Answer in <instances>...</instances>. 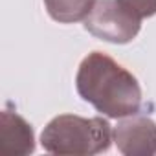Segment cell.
Segmentation results:
<instances>
[{
    "instance_id": "cell-6",
    "label": "cell",
    "mask_w": 156,
    "mask_h": 156,
    "mask_svg": "<svg viewBox=\"0 0 156 156\" xmlns=\"http://www.w3.org/2000/svg\"><path fill=\"white\" fill-rule=\"evenodd\" d=\"M98 0H44L48 15L61 24L85 20Z\"/></svg>"
},
{
    "instance_id": "cell-2",
    "label": "cell",
    "mask_w": 156,
    "mask_h": 156,
    "mask_svg": "<svg viewBox=\"0 0 156 156\" xmlns=\"http://www.w3.org/2000/svg\"><path fill=\"white\" fill-rule=\"evenodd\" d=\"M112 143L110 123L103 118H81L61 114L41 134V145L51 154L90 156L108 151Z\"/></svg>"
},
{
    "instance_id": "cell-1",
    "label": "cell",
    "mask_w": 156,
    "mask_h": 156,
    "mask_svg": "<svg viewBox=\"0 0 156 156\" xmlns=\"http://www.w3.org/2000/svg\"><path fill=\"white\" fill-rule=\"evenodd\" d=\"M79 96L108 118H127L141 107L138 79L119 62L101 51L88 53L77 70Z\"/></svg>"
},
{
    "instance_id": "cell-3",
    "label": "cell",
    "mask_w": 156,
    "mask_h": 156,
    "mask_svg": "<svg viewBox=\"0 0 156 156\" xmlns=\"http://www.w3.org/2000/svg\"><path fill=\"white\" fill-rule=\"evenodd\" d=\"M141 20L130 15L118 0H98L90 15L85 19V30L94 37L114 42L127 44L140 33Z\"/></svg>"
},
{
    "instance_id": "cell-4",
    "label": "cell",
    "mask_w": 156,
    "mask_h": 156,
    "mask_svg": "<svg viewBox=\"0 0 156 156\" xmlns=\"http://www.w3.org/2000/svg\"><path fill=\"white\" fill-rule=\"evenodd\" d=\"M114 141L125 156H156V123L147 116H127L114 129Z\"/></svg>"
},
{
    "instance_id": "cell-5",
    "label": "cell",
    "mask_w": 156,
    "mask_h": 156,
    "mask_svg": "<svg viewBox=\"0 0 156 156\" xmlns=\"http://www.w3.org/2000/svg\"><path fill=\"white\" fill-rule=\"evenodd\" d=\"M35 138L31 125L15 112L4 110L0 121V152L24 156L33 152Z\"/></svg>"
},
{
    "instance_id": "cell-7",
    "label": "cell",
    "mask_w": 156,
    "mask_h": 156,
    "mask_svg": "<svg viewBox=\"0 0 156 156\" xmlns=\"http://www.w3.org/2000/svg\"><path fill=\"white\" fill-rule=\"evenodd\" d=\"M118 2L140 20L156 15V0H118Z\"/></svg>"
}]
</instances>
